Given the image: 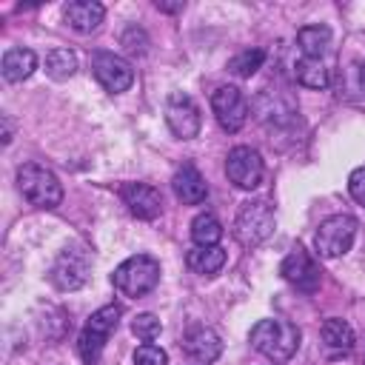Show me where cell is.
Returning a JSON list of instances; mask_svg holds the SVG:
<instances>
[{"label":"cell","mask_w":365,"mask_h":365,"mask_svg":"<svg viewBox=\"0 0 365 365\" xmlns=\"http://www.w3.org/2000/svg\"><path fill=\"white\" fill-rule=\"evenodd\" d=\"M251 348L271 362H285L299 348V328L288 319H259L251 328Z\"/></svg>","instance_id":"obj_1"},{"label":"cell","mask_w":365,"mask_h":365,"mask_svg":"<svg viewBox=\"0 0 365 365\" xmlns=\"http://www.w3.org/2000/svg\"><path fill=\"white\" fill-rule=\"evenodd\" d=\"M120 197H123V202L128 205V211L137 220H157L160 211H163V197L148 182H125Z\"/></svg>","instance_id":"obj_13"},{"label":"cell","mask_w":365,"mask_h":365,"mask_svg":"<svg viewBox=\"0 0 365 365\" xmlns=\"http://www.w3.org/2000/svg\"><path fill=\"white\" fill-rule=\"evenodd\" d=\"M319 336H322V345L328 348V354H334V356L348 354L354 348V328L339 317L325 319L319 328Z\"/></svg>","instance_id":"obj_17"},{"label":"cell","mask_w":365,"mask_h":365,"mask_svg":"<svg viewBox=\"0 0 365 365\" xmlns=\"http://www.w3.org/2000/svg\"><path fill=\"white\" fill-rule=\"evenodd\" d=\"M359 83H362V91H365V63H362V68H359Z\"/></svg>","instance_id":"obj_29"},{"label":"cell","mask_w":365,"mask_h":365,"mask_svg":"<svg viewBox=\"0 0 365 365\" xmlns=\"http://www.w3.org/2000/svg\"><path fill=\"white\" fill-rule=\"evenodd\" d=\"M171 185H174V194H177V200H180L182 205H200V202L208 197V185H205L202 174H200L194 165L177 168Z\"/></svg>","instance_id":"obj_15"},{"label":"cell","mask_w":365,"mask_h":365,"mask_svg":"<svg viewBox=\"0 0 365 365\" xmlns=\"http://www.w3.org/2000/svg\"><path fill=\"white\" fill-rule=\"evenodd\" d=\"M211 108H214L217 123L231 134L240 131L245 125V120H248V103H245L242 91L234 88V86H220L211 94Z\"/></svg>","instance_id":"obj_10"},{"label":"cell","mask_w":365,"mask_h":365,"mask_svg":"<svg viewBox=\"0 0 365 365\" xmlns=\"http://www.w3.org/2000/svg\"><path fill=\"white\" fill-rule=\"evenodd\" d=\"M354 237H356V220L348 217V214H334V217L319 222L314 242H317L319 257L334 259V257H342V254L351 251Z\"/></svg>","instance_id":"obj_5"},{"label":"cell","mask_w":365,"mask_h":365,"mask_svg":"<svg viewBox=\"0 0 365 365\" xmlns=\"http://www.w3.org/2000/svg\"><path fill=\"white\" fill-rule=\"evenodd\" d=\"M348 191H351V197H354L359 205H365V165H359V168L351 171V177H348Z\"/></svg>","instance_id":"obj_27"},{"label":"cell","mask_w":365,"mask_h":365,"mask_svg":"<svg viewBox=\"0 0 365 365\" xmlns=\"http://www.w3.org/2000/svg\"><path fill=\"white\" fill-rule=\"evenodd\" d=\"M77 71V57L68 48H51L46 54V74L51 80H68Z\"/></svg>","instance_id":"obj_23"},{"label":"cell","mask_w":365,"mask_h":365,"mask_svg":"<svg viewBox=\"0 0 365 365\" xmlns=\"http://www.w3.org/2000/svg\"><path fill=\"white\" fill-rule=\"evenodd\" d=\"M182 348H185V354H188L194 362H200V365H208V362H214V359L222 354L220 336H217L211 328H205V325L191 328V331L182 336Z\"/></svg>","instance_id":"obj_14"},{"label":"cell","mask_w":365,"mask_h":365,"mask_svg":"<svg viewBox=\"0 0 365 365\" xmlns=\"http://www.w3.org/2000/svg\"><path fill=\"white\" fill-rule=\"evenodd\" d=\"M191 240L197 245H217L222 240V222L214 214H197L191 222Z\"/></svg>","instance_id":"obj_22"},{"label":"cell","mask_w":365,"mask_h":365,"mask_svg":"<svg viewBox=\"0 0 365 365\" xmlns=\"http://www.w3.org/2000/svg\"><path fill=\"white\" fill-rule=\"evenodd\" d=\"M0 68H3V77L9 83H20V80H26L37 68V57H34L31 48H9L3 54Z\"/></svg>","instance_id":"obj_19"},{"label":"cell","mask_w":365,"mask_h":365,"mask_svg":"<svg viewBox=\"0 0 365 365\" xmlns=\"http://www.w3.org/2000/svg\"><path fill=\"white\" fill-rule=\"evenodd\" d=\"M120 314H123L120 305H103V308H97L88 317V322L83 325L80 339H77V351H80V356H83L86 365H97V359H100L108 336L120 325Z\"/></svg>","instance_id":"obj_2"},{"label":"cell","mask_w":365,"mask_h":365,"mask_svg":"<svg viewBox=\"0 0 365 365\" xmlns=\"http://www.w3.org/2000/svg\"><path fill=\"white\" fill-rule=\"evenodd\" d=\"M131 331H134V336H140L143 342H151V339L160 336L163 325H160V319H157L154 314H137V317L131 319Z\"/></svg>","instance_id":"obj_25"},{"label":"cell","mask_w":365,"mask_h":365,"mask_svg":"<svg viewBox=\"0 0 365 365\" xmlns=\"http://www.w3.org/2000/svg\"><path fill=\"white\" fill-rule=\"evenodd\" d=\"M294 77H297V83L305 86V88H325L328 80H331L325 63H322V60H314V57H302V60H297V66H294Z\"/></svg>","instance_id":"obj_21"},{"label":"cell","mask_w":365,"mask_h":365,"mask_svg":"<svg viewBox=\"0 0 365 365\" xmlns=\"http://www.w3.org/2000/svg\"><path fill=\"white\" fill-rule=\"evenodd\" d=\"M297 43L302 48V57L319 60L325 54V48L331 46V29L328 26H305L297 31Z\"/></svg>","instance_id":"obj_20"},{"label":"cell","mask_w":365,"mask_h":365,"mask_svg":"<svg viewBox=\"0 0 365 365\" xmlns=\"http://www.w3.org/2000/svg\"><path fill=\"white\" fill-rule=\"evenodd\" d=\"M165 123L168 128L180 137V140H191L200 134V125H202V117H200V108L197 103L182 94V91H174L165 103Z\"/></svg>","instance_id":"obj_11"},{"label":"cell","mask_w":365,"mask_h":365,"mask_svg":"<svg viewBox=\"0 0 365 365\" xmlns=\"http://www.w3.org/2000/svg\"><path fill=\"white\" fill-rule=\"evenodd\" d=\"M185 262H188V268H191L194 274H200V277H214V274L225 265V251H222L220 245H197V248L188 251Z\"/></svg>","instance_id":"obj_18"},{"label":"cell","mask_w":365,"mask_h":365,"mask_svg":"<svg viewBox=\"0 0 365 365\" xmlns=\"http://www.w3.org/2000/svg\"><path fill=\"white\" fill-rule=\"evenodd\" d=\"M88 254L83 248H63L51 265V282L60 291H74L88 279Z\"/></svg>","instance_id":"obj_12"},{"label":"cell","mask_w":365,"mask_h":365,"mask_svg":"<svg viewBox=\"0 0 365 365\" xmlns=\"http://www.w3.org/2000/svg\"><path fill=\"white\" fill-rule=\"evenodd\" d=\"M157 9H163V11H180L182 3H160V0H157Z\"/></svg>","instance_id":"obj_28"},{"label":"cell","mask_w":365,"mask_h":365,"mask_svg":"<svg viewBox=\"0 0 365 365\" xmlns=\"http://www.w3.org/2000/svg\"><path fill=\"white\" fill-rule=\"evenodd\" d=\"M271 231H274V208L265 200H251L240 208L234 234L242 245H259L262 240L271 237Z\"/></svg>","instance_id":"obj_6"},{"label":"cell","mask_w":365,"mask_h":365,"mask_svg":"<svg viewBox=\"0 0 365 365\" xmlns=\"http://www.w3.org/2000/svg\"><path fill=\"white\" fill-rule=\"evenodd\" d=\"M225 171H228V180L237 185V188H257L262 182V157L251 148V145H237L228 151V160H225Z\"/></svg>","instance_id":"obj_8"},{"label":"cell","mask_w":365,"mask_h":365,"mask_svg":"<svg viewBox=\"0 0 365 365\" xmlns=\"http://www.w3.org/2000/svg\"><path fill=\"white\" fill-rule=\"evenodd\" d=\"M111 282L125 297H143V294L154 291V285L160 282V262L148 254L128 257L114 268Z\"/></svg>","instance_id":"obj_3"},{"label":"cell","mask_w":365,"mask_h":365,"mask_svg":"<svg viewBox=\"0 0 365 365\" xmlns=\"http://www.w3.org/2000/svg\"><path fill=\"white\" fill-rule=\"evenodd\" d=\"M134 365H168V354L151 342H143L134 351Z\"/></svg>","instance_id":"obj_26"},{"label":"cell","mask_w":365,"mask_h":365,"mask_svg":"<svg viewBox=\"0 0 365 365\" xmlns=\"http://www.w3.org/2000/svg\"><path fill=\"white\" fill-rule=\"evenodd\" d=\"M279 274H282L285 282H291L297 291H305V294L317 291V288H319V279H322L317 259H314L302 245H297V248L282 259Z\"/></svg>","instance_id":"obj_9"},{"label":"cell","mask_w":365,"mask_h":365,"mask_svg":"<svg viewBox=\"0 0 365 365\" xmlns=\"http://www.w3.org/2000/svg\"><path fill=\"white\" fill-rule=\"evenodd\" d=\"M103 14H106V9L94 0H74L66 6V23L80 34L94 31L103 23Z\"/></svg>","instance_id":"obj_16"},{"label":"cell","mask_w":365,"mask_h":365,"mask_svg":"<svg viewBox=\"0 0 365 365\" xmlns=\"http://www.w3.org/2000/svg\"><path fill=\"white\" fill-rule=\"evenodd\" d=\"M262 60H265L262 48H245V51H240V54H234L228 60V71L237 74V77H251L262 66Z\"/></svg>","instance_id":"obj_24"},{"label":"cell","mask_w":365,"mask_h":365,"mask_svg":"<svg viewBox=\"0 0 365 365\" xmlns=\"http://www.w3.org/2000/svg\"><path fill=\"white\" fill-rule=\"evenodd\" d=\"M17 188L34 208H57L63 200L60 180L37 163H26L17 168Z\"/></svg>","instance_id":"obj_4"},{"label":"cell","mask_w":365,"mask_h":365,"mask_svg":"<svg viewBox=\"0 0 365 365\" xmlns=\"http://www.w3.org/2000/svg\"><path fill=\"white\" fill-rule=\"evenodd\" d=\"M91 71H94L97 83L111 94H120L125 88H131V83H134L131 63L123 60L120 54H111V51H97L91 60Z\"/></svg>","instance_id":"obj_7"}]
</instances>
